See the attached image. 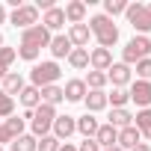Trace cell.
Returning a JSON list of instances; mask_svg holds the SVG:
<instances>
[{"label": "cell", "mask_w": 151, "mask_h": 151, "mask_svg": "<svg viewBox=\"0 0 151 151\" xmlns=\"http://www.w3.org/2000/svg\"><path fill=\"white\" fill-rule=\"evenodd\" d=\"M89 33H92V39L98 42V47H107V50L119 42V27H116V21L107 18L104 12L89 18Z\"/></svg>", "instance_id": "cell-1"}, {"label": "cell", "mask_w": 151, "mask_h": 151, "mask_svg": "<svg viewBox=\"0 0 151 151\" xmlns=\"http://www.w3.org/2000/svg\"><path fill=\"white\" fill-rule=\"evenodd\" d=\"M59 77H62V68H59L53 59H47V62H36V65L30 68V86H36V89L56 86Z\"/></svg>", "instance_id": "cell-2"}, {"label": "cell", "mask_w": 151, "mask_h": 151, "mask_svg": "<svg viewBox=\"0 0 151 151\" xmlns=\"http://www.w3.org/2000/svg\"><path fill=\"white\" fill-rule=\"evenodd\" d=\"M53 119H56V107H47V104H39L36 110H30V130L36 139L47 136L50 127H53Z\"/></svg>", "instance_id": "cell-3"}, {"label": "cell", "mask_w": 151, "mask_h": 151, "mask_svg": "<svg viewBox=\"0 0 151 151\" xmlns=\"http://www.w3.org/2000/svg\"><path fill=\"white\" fill-rule=\"evenodd\" d=\"M151 56V39L148 36H133L124 47H122V62L124 65H136L139 59Z\"/></svg>", "instance_id": "cell-4"}, {"label": "cell", "mask_w": 151, "mask_h": 151, "mask_svg": "<svg viewBox=\"0 0 151 151\" xmlns=\"http://www.w3.org/2000/svg\"><path fill=\"white\" fill-rule=\"evenodd\" d=\"M127 24L139 33V36H148L151 33V3H127Z\"/></svg>", "instance_id": "cell-5"}, {"label": "cell", "mask_w": 151, "mask_h": 151, "mask_svg": "<svg viewBox=\"0 0 151 151\" xmlns=\"http://www.w3.org/2000/svg\"><path fill=\"white\" fill-rule=\"evenodd\" d=\"M9 24L18 27V30H30V27L39 24V9H36L33 3H21L18 9L9 12Z\"/></svg>", "instance_id": "cell-6"}, {"label": "cell", "mask_w": 151, "mask_h": 151, "mask_svg": "<svg viewBox=\"0 0 151 151\" xmlns=\"http://www.w3.org/2000/svg\"><path fill=\"white\" fill-rule=\"evenodd\" d=\"M107 80L113 83V89H127V86L133 83V71H130V65H124V62H113V65L107 68Z\"/></svg>", "instance_id": "cell-7"}, {"label": "cell", "mask_w": 151, "mask_h": 151, "mask_svg": "<svg viewBox=\"0 0 151 151\" xmlns=\"http://www.w3.org/2000/svg\"><path fill=\"white\" fill-rule=\"evenodd\" d=\"M50 39H53V36H50L42 24H36V27H30V30H21V45H30V47H36V50L47 47Z\"/></svg>", "instance_id": "cell-8"}, {"label": "cell", "mask_w": 151, "mask_h": 151, "mask_svg": "<svg viewBox=\"0 0 151 151\" xmlns=\"http://www.w3.org/2000/svg\"><path fill=\"white\" fill-rule=\"evenodd\" d=\"M130 101L139 107V110H148L151 107V80H133L130 89H127Z\"/></svg>", "instance_id": "cell-9"}, {"label": "cell", "mask_w": 151, "mask_h": 151, "mask_svg": "<svg viewBox=\"0 0 151 151\" xmlns=\"http://www.w3.org/2000/svg\"><path fill=\"white\" fill-rule=\"evenodd\" d=\"M50 130H53V136H56L59 142H68L71 133H77V119H74V116H56Z\"/></svg>", "instance_id": "cell-10"}, {"label": "cell", "mask_w": 151, "mask_h": 151, "mask_svg": "<svg viewBox=\"0 0 151 151\" xmlns=\"http://www.w3.org/2000/svg\"><path fill=\"white\" fill-rule=\"evenodd\" d=\"M65 36H68L71 47H89V42H92V33H89V24H71Z\"/></svg>", "instance_id": "cell-11"}, {"label": "cell", "mask_w": 151, "mask_h": 151, "mask_svg": "<svg viewBox=\"0 0 151 151\" xmlns=\"http://www.w3.org/2000/svg\"><path fill=\"white\" fill-rule=\"evenodd\" d=\"M89 65H92V71H107V68L113 65V50H107V47H92V50H89Z\"/></svg>", "instance_id": "cell-12"}, {"label": "cell", "mask_w": 151, "mask_h": 151, "mask_svg": "<svg viewBox=\"0 0 151 151\" xmlns=\"http://www.w3.org/2000/svg\"><path fill=\"white\" fill-rule=\"evenodd\" d=\"M62 92H65V101H71V104H83V98H86V83L80 80V77H74V80H68L65 86H62Z\"/></svg>", "instance_id": "cell-13"}, {"label": "cell", "mask_w": 151, "mask_h": 151, "mask_svg": "<svg viewBox=\"0 0 151 151\" xmlns=\"http://www.w3.org/2000/svg\"><path fill=\"white\" fill-rule=\"evenodd\" d=\"M47 50H50V56H53V62H56V59H68V53H71L74 47H71L68 36H62V33H59V36H53V39H50Z\"/></svg>", "instance_id": "cell-14"}, {"label": "cell", "mask_w": 151, "mask_h": 151, "mask_svg": "<svg viewBox=\"0 0 151 151\" xmlns=\"http://www.w3.org/2000/svg\"><path fill=\"white\" fill-rule=\"evenodd\" d=\"M65 21H68V27L71 24H83L86 21V3L83 0H71V3H65Z\"/></svg>", "instance_id": "cell-15"}, {"label": "cell", "mask_w": 151, "mask_h": 151, "mask_svg": "<svg viewBox=\"0 0 151 151\" xmlns=\"http://www.w3.org/2000/svg\"><path fill=\"white\" fill-rule=\"evenodd\" d=\"M42 27H45L47 33H56V30H62V27H65V12H62L59 6L47 9V12H45V18H42Z\"/></svg>", "instance_id": "cell-16"}, {"label": "cell", "mask_w": 151, "mask_h": 151, "mask_svg": "<svg viewBox=\"0 0 151 151\" xmlns=\"http://www.w3.org/2000/svg\"><path fill=\"white\" fill-rule=\"evenodd\" d=\"M83 104H86V113H101V110H107V92H101V89H89L86 92V98H83Z\"/></svg>", "instance_id": "cell-17"}, {"label": "cell", "mask_w": 151, "mask_h": 151, "mask_svg": "<svg viewBox=\"0 0 151 151\" xmlns=\"http://www.w3.org/2000/svg\"><path fill=\"white\" fill-rule=\"evenodd\" d=\"M139 142H142V133H139V130H136L133 124H130V127H122V130H119V142H116V145H119L122 151H130V148H136Z\"/></svg>", "instance_id": "cell-18"}, {"label": "cell", "mask_w": 151, "mask_h": 151, "mask_svg": "<svg viewBox=\"0 0 151 151\" xmlns=\"http://www.w3.org/2000/svg\"><path fill=\"white\" fill-rule=\"evenodd\" d=\"M18 104H21L24 110H36V107L42 104V89H36V86H24L21 95H18Z\"/></svg>", "instance_id": "cell-19"}, {"label": "cell", "mask_w": 151, "mask_h": 151, "mask_svg": "<svg viewBox=\"0 0 151 151\" xmlns=\"http://www.w3.org/2000/svg\"><path fill=\"white\" fill-rule=\"evenodd\" d=\"M98 127H101V122H98L92 113H86V116L77 119V133H83V139H95Z\"/></svg>", "instance_id": "cell-20"}, {"label": "cell", "mask_w": 151, "mask_h": 151, "mask_svg": "<svg viewBox=\"0 0 151 151\" xmlns=\"http://www.w3.org/2000/svg\"><path fill=\"white\" fill-rule=\"evenodd\" d=\"M24 86H27V83H24L21 74H18V71H9L6 77H3V86H0V89H3L9 98H15V95H21V89H24Z\"/></svg>", "instance_id": "cell-21"}, {"label": "cell", "mask_w": 151, "mask_h": 151, "mask_svg": "<svg viewBox=\"0 0 151 151\" xmlns=\"http://www.w3.org/2000/svg\"><path fill=\"white\" fill-rule=\"evenodd\" d=\"M95 142H98L101 148H113V145L119 142V130H116L113 124H101L98 133H95Z\"/></svg>", "instance_id": "cell-22"}, {"label": "cell", "mask_w": 151, "mask_h": 151, "mask_svg": "<svg viewBox=\"0 0 151 151\" xmlns=\"http://www.w3.org/2000/svg\"><path fill=\"white\" fill-rule=\"evenodd\" d=\"M68 65H71L74 71L89 68V47H74V50L68 53Z\"/></svg>", "instance_id": "cell-23"}, {"label": "cell", "mask_w": 151, "mask_h": 151, "mask_svg": "<svg viewBox=\"0 0 151 151\" xmlns=\"http://www.w3.org/2000/svg\"><path fill=\"white\" fill-rule=\"evenodd\" d=\"M65 101V92H62V86L56 83V86H45L42 89V104H47V107H56V104H62Z\"/></svg>", "instance_id": "cell-24"}, {"label": "cell", "mask_w": 151, "mask_h": 151, "mask_svg": "<svg viewBox=\"0 0 151 151\" xmlns=\"http://www.w3.org/2000/svg\"><path fill=\"white\" fill-rule=\"evenodd\" d=\"M107 124H113L116 130H122V127H130V124H133V113H130L127 107H124V110H113Z\"/></svg>", "instance_id": "cell-25"}, {"label": "cell", "mask_w": 151, "mask_h": 151, "mask_svg": "<svg viewBox=\"0 0 151 151\" xmlns=\"http://www.w3.org/2000/svg\"><path fill=\"white\" fill-rule=\"evenodd\" d=\"M3 127H6V133H9L12 139H18V136L24 133V127H27V119H24V116H9V119L3 122Z\"/></svg>", "instance_id": "cell-26"}, {"label": "cell", "mask_w": 151, "mask_h": 151, "mask_svg": "<svg viewBox=\"0 0 151 151\" xmlns=\"http://www.w3.org/2000/svg\"><path fill=\"white\" fill-rule=\"evenodd\" d=\"M9 148H12V151H36V136H33V133H21L18 139L9 142Z\"/></svg>", "instance_id": "cell-27"}, {"label": "cell", "mask_w": 151, "mask_h": 151, "mask_svg": "<svg viewBox=\"0 0 151 151\" xmlns=\"http://www.w3.org/2000/svg\"><path fill=\"white\" fill-rule=\"evenodd\" d=\"M83 83H86V89H101V92H104V86H107L110 80H107V71H89Z\"/></svg>", "instance_id": "cell-28"}, {"label": "cell", "mask_w": 151, "mask_h": 151, "mask_svg": "<svg viewBox=\"0 0 151 151\" xmlns=\"http://www.w3.org/2000/svg\"><path fill=\"white\" fill-rule=\"evenodd\" d=\"M127 101H130L127 89H113V92L107 95V104H113V110H124V107H127Z\"/></svg>", "instance_id": "cell-29"}, {"label": "cell", "mask_w": 151, "mask_h": 151, "mask_svg": "<svg viewBox=\"0 0 151 151\" xmlns=\"http://www.w3.org/2000/svg\"><path fill=\"white\" fill-rule=\"evenodd\" d=\"M124 12H127L124 0H104V15L107 18H116V15H124Z\"/></svg>", "instance_id": "cell-30"}, {"label": "cell", "mask_w": 151, "mask_h": 151, "mask_svg": "<svg viewBox=\"0 0 151 151\" xmlns=\"http://www.w3.org/2000/svg\"><path fill=\"white\" fill-rule=\"evenodd\" d=\"M59 139L53 136V133H47V136H42V139H36V151H59Z\"/></svg>", "instance_id": "cell-31"}, {"label": "cell", "mask_w": 151, "mask_h": 151, "mask_svg": "<svg viewBox=\"0 0 151 151\" xmlns=\"http://www.w3.org/2000/svg\"><path fill=\"white\" fill-rule=\"evenodd\" d=\"M133 127H136L139 133L151 127V107H148V110H136V116H133Z\"/></svg>", "instance_id": "cell-32"}, {"label": "cell", "mask_w": 151, "mask_h": 151, "mask_svg": "<svg viewBox=\"0 0 151 151\" xmlns=\"http://www.w3.org/2000/svg\"><path fill=\"white\" fill-rule=\"evenodd\" d=\"M9 116H15V98H9L0 89V119H9Z\"/></svg>", "instance_id": "cell-33"}, {"label": "cell", "mask_w": 151, "mask_h": 151, "mask_svg": "<svg viewBox=\"0 0 151 151\" xmlns=\"http://www.w3.org/2000/svg\"><path fill=\"white\" fill-rule=\"evenodd\" d=\"M136 77H139V80H151V56L136 62Z\"/></svg>", "instance_id": "cell-34"}, {"label": "cell", "mask_w": 151, "mask_h": 151, "mask_svg": "<svg viewBox=\"0 0 151 151\" xmlns=\"http://www.w3.org/2000/svg\"><path fill=\"white\" fill-rule=\"evenodd\" d=\"M15 56H18V53H15V47H6V45L0 47V65H3V68H9V65L15 62Z\"/></svg>", "instance_id": "cell-35"}, {"label": "cell", "mask_w": 151, "mask_h": 151, "mask_svg": "<svg viewBox=\"0 0 151 151\" xmlns=\"http://www.w3.org/2000/svg\"><path fill=\"white\" fill-rule=\"evenodd\" d=\"M77 151H101V145H98L95 139H83V142L77 145Z\"/></svg>", "instance_id": "cell-36"}, {"label": "cell", "mask_w": 151, "mask_h": 151, "mask_svg": "<svg viewBox=\"0 0 151 151\" xmlns=\"http://www.w3.org/2000/svg\"><path fill=\"white\" fill-rule=\"evenodd\" d=\"M9 142H12V136L6 133V127H3V124H0V148H3V145H9Z\"/></svg>", "instance_id": "cell-37"}, {"label": "cell", "mask_w": 151, "mask_h": 151, "mask_svg": "<svg viewBox=\"0 0 151 151\" xmlns=\"http://www.w3.org/2000/svg\"><path fill=\"white\" fill-rule=\"evenodd\" d=\"M9 21V12H6V3H0V24Z\"/></svg>", "instance_id": "cell-38"}, {"label": "cell", "mask_w": 151, "mask_h": 151, "mask_svg": "<svg viewBox=\"0 0 151 151\" xmlns=\"http://www.w3.org/2000/svg\"><path fill=\"white\" fill-rule=\"evenodd\" d=\"M59 151H77V145H71V142H62V145H59Z\"/></svg>", "instance_id": "cell-39"}, {"label": "cell", "mask_w": 151, "mask_h": 151, "mask_svg": "<svg viewBox=\"0 0 151 151\" xmlns=\"http://www.w3.org/2000/svg\"><path fill=\"white\" fill-rule=\"evenodd\" d=\"M130 151H151V145H148V142H139V145H136V148H130Z\"/></svg>", "instance_id": "cell-40"}, {"label": "cell", "mask_w": 151, "mask_h": 151, "mask_svg": "<svg viewBox=\"0 0 151 151\" xmlns=\"http://www.w3.org/2000/svg\"><path fill=\"white\" fill-rule=\"evenodd\" d=\"M6 74H9V68H3V65H0V80H3V77H6Z\"/></svg>", "instance_id": "cell-41"}, {"label": "cell", "mask_w": 151, "mask_h": 151, "mask_svg": "<svg viewBox=\"0 0 151 151\" xmlns=\"http://www.w3.org/2000/svg\"><path fill=\"white\" fill-rule=\"evenodd\" d=\"M101 151H122V148H119V145H113V148H101Z\"/></svg>", "instance_id": "cell-42"}, {"label": "cell", "mask_w": 151, "mask_h": 151, "mask_svg": "<svg viewBox=\"0 0 151 151\" xmlns=\"http://www.w3.org/2000/svg\"><path fill=\"white\" fill-rule=\"evenodd\" d=\"M3 45H6V42H3V33H0V47H3Z\"/></svg>", "instance_id": "cell-43"}, {"label": "cell", "mask_w": 151, "mask_h": 151, "mask_svg": "<svg viewBox=\"0 0 151 151\" xmlns=\"http://www.w3.org/2000/svg\"><path fill=\"white\" fill-rule=\"evenodd\" d=\"M0 151H3V148H0Z\"/></svg>", "instance_id": "cell-44"}]
</instances>
